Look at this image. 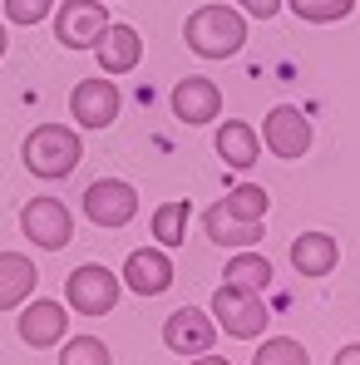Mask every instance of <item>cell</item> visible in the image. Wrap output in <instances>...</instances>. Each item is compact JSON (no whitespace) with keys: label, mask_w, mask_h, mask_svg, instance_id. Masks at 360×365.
Listing matches in <instances>:
<instances>
[{"label":"cell","mask_w":360,"mask_h":365,"mask_svg":"<svg viewBox=\"0 0 360 365\" xmlns=\"http://www.w3.org/2000/svg\"><path fill=\"white\" fill-rule=\"evenodd\" d=\"M207 316H212V326H217L222 336H232V341H262V336H267V321H272L262 292H242V287H227V282L212 292Z\"/></svg>","instance_id":"3"},{"label":"cell","mask_w":360,"mask_h":365,"mask_svg":"<svg viewBox=\"0 0 360 365\" xmlns=\"http://www.w3.org/2000/svg\"><path fill=\"white\" fill-rule=\"evenodd\" d=\"M119 109H123V94L109 74H89L69 89V114L79 128H109L119 119Z\"/></svg>","instance_id":"7"},{"label":"cell","mask_w":360,"mask_h":365,"mask_svg":"<svg viewBox=\"0 0 360 365\" xmlns=\"http://www.w3.org/2000/svg\"><path fill=\"white\" fill-rule=\"evenodd\" d=\"M292 267L301 277H331L341 267V242L331 232H301L292 242Z\"/></svg>","instance_id":"17"},{"label":"cell","mask_w":360,"mask_h":365,"mask_svg":"<svg viewBox=\"0 0 360 365\" xmlns=\"http://www.w3.org/2000/svg\"><path fill=\"white\" fill-rule=\"evenodd\" d=\"M212 148H217V158H222L227 168H237V173H247V168L262 158V138H257V128H252L247 119H227L222 128H217Z\"/></svg>","instance_id":"16"},{"label":"cell","mask_w":360,"mask_h":365,"mask_svg":"<svg viewBox=\"0 0 360 365\" xmlns=\"http://www.w3.org/2000/svg\"><path fill=\"white\" fill-rule=\"evenodd\" d=\"M173 114H178L182 123H212L217 114H222V89L207 79V74H187V79H178L173 84Z\"/></svg>","instance_id":"13"},{"label":"cell","mask_w":360,"mask_h":365,"mask_svg":"<svg viewBox=\"0 0 360 365\" xmlns=\"http://www.w3.org/2000/svg\"><path fill=\"white\" fill-rule=\"evenodd\" d=\"M119 282L128 292H138V297H163L173 287V262H168L163 247H138V252H128Z\"/></svg>","instance_id":"11"},{"label":"cell","mask_w":360,"mask_h":365,"mask_svg":"<svg viewBox=\"0 0 360 365\" xmlns=\"http://www.w3.org/2000/svg\"><path fill=\"white\" fill-rule=\"evenodd\" d=\"M182 40L197 60H232L247 45V15L237 5H197L182 20Z\"/></svg>","instance_id":"1"},{"label":"cell","mask_w":360,"mask_h":365,"mask_svg":"<svg viewBox=\"0 0 360 365\" xmlns=\"http://www.w3.org/2000/svg\"><path fill=\"white\" fill-rule=\"evenodd\" d=\"M282 5H287V0H237V10H242V15H252V20H272Z\"/></svg>","instance_id":"26"},{"label":"cell","mask_w":360,"mask_h":365,"mask_svg":"<svg viewBox=\"0 0 360 365\" xmlns=\"http://www.w3.org/2000/svg\"><path fill=\"white\" fill-rule=\"evenodd\" d=\"M20 227H25L30 242L45 247V252H64V247L74 242V217H69V207H64L60 197H50V192H40V197H30L20 207Z\"/></svg>","instance_id":"6"},{"label":"cell","mask_w":360,"mask_h":365,"mask_svg":"<svg viewBox=\"0 0 360 365\" xmlns=\"http://www.w3.org/2000/svg\"><path fill=\"white\" fill-rule=\"evenodd\" d=\"M163 346L173 351V356H207L212 346H217V326H212V316L207 311H197V306H182L173 311L168 321H163Z\"/></svg>","instance_id":"9"},{"label":"cell","mask_w":360,"mask_h":365,"mask_svg":"<svg viewBox=\"0 0 360 365\" xmlns=\"http://www.w3.org/2000/svg\"><path fill=\"white\" fill-rule=\"evenodd\" d=\"M287 5L306 25H336V20H346L356 10V0H287Z\"/></svg>","instance_id":"24"},{"label":"cell","mask_w":360,"mask_h":365,"mask_svg":"<svg viewBox=\"0 0 360 365\" xmlns=\"http://www.w3.org/2000/svg\"><path fill=\"white\" fill-rule=\"evenodd\" d=\"M187 217H192V207H187V197H173V202H158L153 207V242L163 247H182L187 237Z\"/></svg>","instance_id":"20"},{"label":"cell","mask_w":360,"mask_h":365,"mask_svg":"<svg viewBox=\"0 0 360 365\" xmlns=\"http://www.w3.org/2000/svg\"><path fill=\"white\" fill-rule=\"evenodd\" d=\"M64 326H69V311L64 302H25V311L15 316V331L30 351H50L64 341Z\"/></svg>","instance_id":"12"},{"label":"cell","mask_w":360,"mask_h":365,"mask_svg":"<svg viewBox=\"0 0 360 365\" xmlns=\"http://www.w3.org/2000/svg\"><path fill=\"white\" fill-rule=\"evenodd\" d=\"M60 365H114L109 356V346L99 341V336H64L60 341Z\"/></svg>","instance_id":"22"},{"label":"cell","mask_w":360,"mask_h":365,"mask_svg":"<svg viewBox=\"0 0 360 365\" xmlns=\"http://www.w3.org/2000/svg\"><path fill=\"white\" fill-rule=\"evenodd\" d=\"M202 232L212 237L217 247H232V252H242V247H257L262 237H267V222H237V217H227L217 202L202 212Z\"/></svg>","instance_id":"18"},{"label":"cell","mask_w":360,"mask_h":365,"mask_svg":"<svg viewBox=\"0 0 360 365\" xmlns=\"http://www.w3.org/2000/svg\"><path fill=\"white\" fill-rule=\"evenodd\" d=\"M252 365H311V356H306V346L292 341V336H267V341L257 346Z\"/></svg>","instance_id":"23"},{"label":"cell","mask_w":360,"mask_h":365,"mask_svg":"<svg viewBox=\"0 0 360 365\" xmlns=\"http://www.w3.org/2000/svg\"><path fill=\"white\" fill-rule=\"evenodd\" d=\"M119 292H123L119 272H109L99 262L74 267L69 282H64V302H69V311H79V316H109L119 306Z\"/></svg>","instance_id":"4"},{"label":"cell","mask_w":360,"mask_h":365,"mask_svg":"<svg viewBox=\"0 0 360 365\" xmlns=\"http://www.w3.org/2000/svg\"><path fill=\"white\" fill-rule=\"evenodd\" d=\"M5 45H10V35H5V25H0V60H5Z\"/></svg>","instance_id":"29"},{"label":"cell","mask_w":360,"mask_h":365,"mask_svg":"<svg viewBox=\"0 0 360 365\" xmlns=\"http://www.w3.org/2000/svg\"><path fill=\"white\" fill-rule=\"evenodd\" d=\"M331 365H360V341H351V346H341V351L331 356Z\"/></svg>","instance_id":"27"},{"label":"cell","mask_w":360,"mask_h":365,"mask_svg":"<svg viewBox=\"0 0 360 365\" xmlns=\"http://www.w3.org/2000/svg\"><path fill=\"white\" fill-rule=\"evenodd\" d=\"M94 55H99V74H128L133 64L143 60V35L133 25H114L109 20V30L94 45Z\"/></svg>","instance_id":"14"},{"label":"cell","mask_w":360,"mask_h":365,"mask_svg":"<svg viewBox=\"0 0 360 365\" xmlns=\"http://www.w3.org/2000/svg\"><path fill=\"white\" fill-rule=\"evenodd\" d=\"M104 30H109L104 0H64L55 10V40L64 50H94Z\"/></svg>","instance_id":"8"},{"label":"cell","mask_w":360,"mask_h":365,"mask_svg":"<svg viewBox=\"0 0 360 365\" xmlns=\"http://www.w3.org/2000/svg\"><path fill=\"white\" fill-rule=\"evenodd\" d=\"M40 287V267L25 252H0V311H15L35 297Z\"/></svg>","instance_id":"15"},{"label":"cell","mask_w":360,"mask_h":365,"mask_svg":"<svg viewBox=\"0 0 360 365\" xmlns=\"http://www.w3.org/2000/svg\"><path fill=\"white\" fill-rule=\"evenodd\" d=\"M222 282H227V287H242V292H267V287H272V262H267L262 252L242 247V252H232Z\"/></svg>","instance_id":"19"},{"label":"cell","mask_w":360,"mask_h":365,"mask_svg":"<svg viewBox=\"0 0 360 365\" xmlns=\"http://www.w3.org/2000/svg\"><path fill=\"white\" fill-rule=\"evenodd\" d=\"M50 10H55V0H5V15L15 25H40Z\"/></svg>","instance_id":"25"},{"label":"cell","mask_w":360,"mask_h":365,"mask_svg":"<svg viewBox=\"0 0 360 365\" xmlns=\"http://www.w3.org/2000/svg\"><path fill=\"white\" fill-rule=\"evenodd\" d=\"M20 158H25V168H30L35 178L60 182L79 168L84 143H79V133L64 128V123H35V128L25 133V143H20Z\"/></svg>","instance_id":"2"},{"label":"cell","mask_w":360,"mask_h":365,"mask_svg":"<svg viewBox=\"0 0 360 365\" xmlns=\"http://www.w3.org/2000/svg\"><path fill=\"white\" fill-rule=\"evenodd\" d=\"M187 365H232V361H227V356H212V351H207V356H192Z\"/></svg>","instance_id":"28"},{"label":"cell","mask_w":360,"mask_h":365,"mask_svg":"<svg viewBox=\"0 0 360 365\" xmlns=\"http://www.w3.org/2000/svg\"><path fill=\"white\" fill-rule=\"evenodd\" d=\"M262 143L277 153V158H301L311 148V119L301 114L297 104H277L267 119H262Z\"/></svg>","instance_id":"10"},{"label":"cell","mask_w":360,"mask_h":365,"mask_svg":"<svg viewBox=\"0 0 360 365\" xmlns=\"http://www.w3.org/2000/svg\"><path fill=\"white\" fill-rule=\"evenodd\" d=\"M217 207H222L227 217H237V222H267L272 192H267V187H257V182H242V187H232Z\"/></svg>","instance_id":"21"},{"label":"cell","mask_w":360,"mask_h":365,"mask_svg":"<svg viewBox=\"0 0 360 365\" xmlns=\"http://www.w3.org/2000/svg\"><path fill=\"white\" fill-rule=\"evenodd\" d=\"M84 217H89L94 227H104V232L128 227V222L138 217V192H133V182L94 178L89 187H84Z\"/></svg>","instance_id":"5"}]
</instances>
